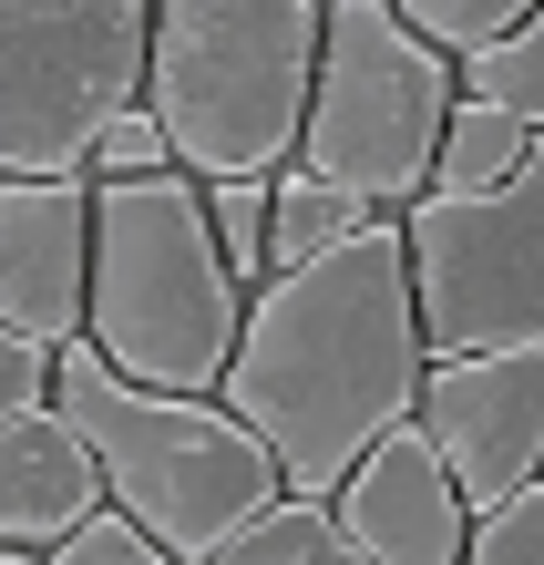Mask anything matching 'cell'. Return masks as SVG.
I'll return each instance as SVG.
<instances>
[{
  "label": "cell",
  "mask_w": 544,
  "mask_h": 565,
  "mask_svg": "<svg viewBox=\"0 0 544 565\" xmlns=\"http://www.w3.org/2000/svg\"><path fill=\"white\" fill-rule=\"evenodd\" d=\"M422 371H431V350L412 309V257H401L391 216H370L350 247H329L247 298L216 402L278 462L288 504H329L360 473V452L412 422Z\"/></svg>",
  "instance_id": "6da1fadb"
},
{
  "label": "cell",
  "mask_w": 544,
  "mask_h": 565,
  "mask_svg": "<svg viewBox=\"0 0 544 565\" xmlns=\"http://www.w3.org/2000/svg\"><path fill=\"white\" fill-rule=\"evenodd\" d=\"M247 288L226 278L206 185H93V288H83V350L114 381L164 391V402H216Z\"/></svg>",
  "instance_id": "7a4b0ae2"
},
{
  "label": "cell",
  "mask_w": 544,
  "mask_h": 565,
  "mask_svg": "<svg viewBox=\"0 0 544 565\" xmlns=\"http://www.w3.org/2000/svg\"><path fill=\"white\" fill-rule=\"evenodd\" d=\"M329 0H164L145 42V114L185 185H278L298 164Z\"/></svg>",
  "instance_id": "3957f363"
},
{
  "label": "cell",
  "mask_w": 544,
  "mask_h": 565,
  "mask_svg": "<svg viewBox=\"0 0 544 565\" xmlns=\"http://www.w3.org/2000/svg\"><path fill=\"white\" fill-rule=\"evenodd\" d=\"M52 412L73 422V443L104 473V514H124L145 545L175 565H216L278 493V462L247 443V422L226 402H164V391L114 381L83 340L52 360Z\"/></svg>",
  "instance_id": "277c9868"
},
{
  "label": "cell",
  "mask_w": 544,
  "mask_h": 565,
  "mask_svg": "<svg viewBox=\"0 0 544 565\" xmlns=\"http://www.w3.org/2000/svg\"><path fill=\"white\" fill-rule=\"evenodd\" d=\"M462 104V73L401 31L391 0H329L319 11V73L298 124V175L360 195L370 216H401L431 195V145Z\"/></svg>",
  "instance_id": "5b68a950"
},
{
  "label": "cell",
  "mask_w": 544,
  "mask_h": 565,
  "mask_svg": "<svg viewBox=\"0 0 544 565\" xmlns=\"http://www.w3.org/2000/svg\"><path fill=\"white\" fill-rule=\"evenodd\" d=\"M145 0H0V185H93V145L145 104Z\"/></svg>",
  "instance_id": "8992f818"
},
{
  "label": "cell",
  "mask_w": 544,
  "mask_h": 565,
  "mask_svg": "<svg viewBox=\"0 0 544 565\" xmlns=\"http://www.w3.org/2000/svg\"><path fill=\"white\" fill-rule=\"evenodd\" d=\"M391 226L412 257V309L431 360L544 350V135L493 195H422Z\"/></svg>",
  "instance_id": "52a82bcc"
},
{
  "label": "cell",
  "mask_w": 544,
  "mask_h": 565,
  "mask_svg": "<svg viewBox=\"0 0 544 565\" xmlns=\"http://www.w3.org/2000/svg\"><path fill=\"white\" fill-rule=\"evenodd\" d=\"M412 431L431 462L452 473L462 514H503L514 493L544 483V350H503V360H431Z\"/></svg>",
  "instance_id": "ba28073f"
},
{
  "label": "cell",
  "mask_w": 544,
  "mask_h": 565,
  "mask_svg": "<svg viewBox=\"0 0 544 565\" xmlns=\"http://www.w3.org/2000/svg\"><path fill=\"white\" fill-rule=\"evenodd\" d=\"M93 288V185H0V329L62 360Z\"/></svg>",
  "instance_id": "9c48e42d"
},
{
  "label": "cell",
  "mask_w": 544,
  "mask_h": 565,
  "mask_svg": "<svg viewBox=\"0 0 544 565\" xmlns=\"http://www.w3.org/2000/svg\"><path fill=\"white\" fill-rule=\"evenodd\" d=\"M329 524L360 565H462V535H472L452 473L431 462V443L412 422L360 452V473L329 493Z\"/></svg>",
  "instance_id": "30bf717a"
},
{
  "label": "cell",
  "mask_w": 544,
  "mask_h": 565,
  "mask_svg": "<svg viewBox=\"0 0 544 565\" xmlns=\"http://www.w3.org/2000/svg\"><path fill=\"white\" fill-rule=\"evenodd\" d=\"M93 514H104V473H93V452L73 443L62 412H31L0 431V555L52 565Z\"/></svg>",
  "instance_id": "8fae6325"
},
{
  "label": "cell",
  "mask_w": 544,
  "mask_h": 565,
  "mask_svg": "<svg viewBox=\"0 0 544 565\" xmlns=\"http://www.w3.org/2000/svg\"><path fill=\"white\" fill-rule=\"evenodd\" d=\"M370 226V206L360 195H339V185H319V175H288L267 185V278H288V268H309V257H329V247H350Z\"/></svg>",
  "instance_id": "7c38bea8"
},
{
  "label": "cell",
  "mask_w": 544,
  "mask_h": 565,
  "mask_svg": "<svg viewBox=\"0 0 544 565\" xmlns=\"http://www.w3.org/2000/svg\"><path fill=\"white\" fill-rule=\"evenodd\" d=\"M524 154H534V135H524V124L462 93V104H452V124H441V145H431V195H493Z\"/></svg>",
  "instance_id": "4fadbf2b"
},
{
  "label": "cell",
  "mask_w": 544,
  "mask_h": 565,
  "mask_svg": "<svg viewBox=\"0 0 544 565\" xmlns=\"http://www.w3.org/2000/svg\"><path fill=\"white\" fill-rule=\"evenodd\" d=\"M401 31L462 73V62H483L493 42H514V31H524V0H401Z\"/></svg>",
  "instance_id": "5bb4252c"
},
{
  "label": "cell",
  "mask_w": 544,
  "mask_h": 565,
  "mask_svg": "<svg viewBox=\"0 0 544 565\" xmlns=\"http://www.w3.org/2000/svg\"><path fill=\"white\" fill-rule=\"evenodd\" d=\"M462 93L493 114H514L524 135H544V11H524L514 42H493L483 62H462Z\"/></svg>",
  "instance_id": "9a60e30c"
},
{
  "label": "cell",
  "mask_w": 544,
  "mask_h": 565,
  "mask_svg": "<svg viewBox=\"0 0 544 565\" xmlns=\"http://www.w3.org/2000/svg\"><path fill=\"white\" fill-rule=\"evenodd\" d=\"M216 565H360L350 545H339V524H329V504H267L247 535H236Z\"/></svg>",
  "instance_id": "2e32d148"
},
{
  "label": "cell",
  "mask_w": 544,
  "mask_h": 565,
  "mask_svg": "<svg viewBox=\"0 0 544 565\" xmlns=\"http://www.w3.org/2000/svg\"><path fill=\"white\" fill-rule=\"evenodd\" d=\"M206 226H216V257L236 288H267V185H206Z\"/></svg>",
  "instance_id": "e0dca14e"
},
{
  "label": "cell",
  "mask_w": 544,
  "mask_h": 565,
  "mask_svg": "<svg viewBox=\"0 0 544 565\" xmlns=\"http://www.w3.org/2000/svg\"><path fill=\"white\" fill-rule=\"evenodd\" d=\"M462 565H544V483H534V493H514L503 514H472Z\"/></svg>",
  "instance_id": "ac0fdd59"
},
{
  "label": "cell",
  "mask_w": 544,
  "mask_h": 565,
  "mask_svg": "<svg viewBox=\"0 0 544 565\" xmlns=\"http://www.w3.org/2000/svg\"><path fill=\"white\" fill-rule=\"evenodd\" d=\"M154 175H175V154H164V135H154V114L134 104L104 145H93V185H154Z\"/></svg>",
  "instance_id": "d6986e66"
},
{
  "label": "cell",
  "mask_w": 544,
  "mask_h": 565,
  "mask_svg": "<svg viewBox=\"0 0 544 565\" xmlns=\"http://www.w3.org/2000/svg\"><path fill=\"white\" fill-rule=\"evenodd\" d=\"M31 412H52V360H42V350H21L11 329H0V431L31 422Z\"/></svg>",
  "instance_id": "ffe728a7"
},
{
  "label": "cell",
  "mask_w": 544,
  "mask_h": 565,
  "mask_svg": "<svg viewBox=\"0 0 544 565\" xmlns=\"http://www.w3.org/2000/svg\"><path fill=\"white\" fill-rule=\"evenodd\" d=\"M52 565H175V555H164V545H145V535H134L124 514H93L83 535L52 555Z\"/></svg>",
  "instance_id": "44dd1931"
},
{
  "label": "cell",
  "mask_w": 544,
  "mask_h": 565,
  "mask_svg": "<svg viewBox=\"0 0 544 565\" xmlns=\"http://www.w3.org/2000/svg\"><path fill=\"white\" fill-rule=\"evenodd\" d=\"M0 565H42V555H0Z\"/></svg>",
  "instance_id": "7402d4cb"
}]
</instances>
